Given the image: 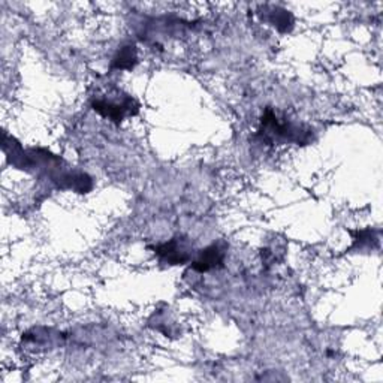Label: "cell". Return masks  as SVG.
Here are the masks:
<instances>
[{
  "mask_svg": "<svg viewBox=\"0 0 383 383\" xmlns=\"http://www.w3.org/2000/svg\"><path fill=\"white\" fill-rule=\"evenodd\" d=\"M225 258V249L220 244H213L211 247L201 251L198 260L194 264V269L204 273V271H210L219 265H221Z\"/></svg>",
  "mask_w": 383,
  "mask_h": 383,
  "instance_id": "obj_3",
  "label": "cell"
},
{
  "mask_svg": "<svg viewBox=\"0 0 383 383\" xmlns=\"http://www.w3.org/2000/svg\"><path fill=\"white\" fill-rule=\"evenodd\" d=\"M93 109L97 111L100 116L114 120V122H122L126 116H132L136 113L138 105L132 97L125 96L120 102H117V100L96 99L93 102Z\"/></svg>",
  "mask_w": 383,
  "mask_h": 383,
  "instance_id": "obj_1",
  "label": "cell"
},
{
  "mask_svg": "<svg viewBox=\"0 0 383 383\" xmlns=\"http://www.w3.org/2000/svg\"><path fill=\"white\" fill-rule=\"evenodd\" d=\"M136 62V52L135 47H125L123 49H120V53L114 58L113 68L117 69H130Z\"/></svg>",
  "mask_w": 383,
  "mask_h": 383,
  "instance_id": "obj_4",
  "label": "cell"
},
{
  "mask_svg": "<svg viewBox=\"0 0 383 383\" xmlns=\"http://www.w3.org/2000/svg\"><path fill=\"white\" fill-rule=\"evenodd\" d=\"M155 250L160 258L166 260L171 265H181L185 264V262H187L190 258V253L180 238L171 240L169 243L155 247Z\"/></svg>",
  "mask_w": 383,
  "mask_h": 383,
  "instance_id": "obj_2",
  "label": "cell"
}]
</instances>
